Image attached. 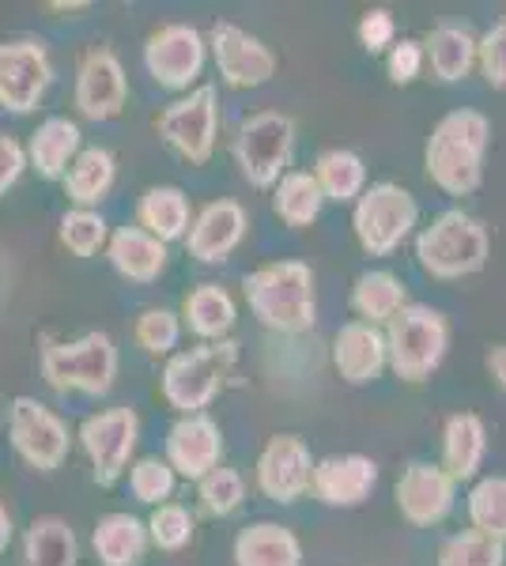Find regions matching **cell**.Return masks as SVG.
Listing matches in <instances>:
<instances>
[{"label": "cell", "instance_id": "cell-5", "mask_svg": "<svg viewBox=\"0 0 506 566\" xmlns=\"http://www.w3.org/2000/svg\"><path fill=\"white\" fill-rule=\"evenodd\" d=\"M235 363H238L235 340L197 344V348H189V352L171 355L159 378L163 400H167L178 416H200L211 400L224 392Z\"/></svg>", "mask_w": 506, "mask_h": 566}, {"label": "cell", "instance_id": "cell-42", "mask_svg": "<svg viewBox=\"0 0 506 566\" xmlns=\"http://www.w3.org/2000/svg\"><path fill=\"white\" fill-rule=\"evenodd\" d=\"M476 69L492 91H506V15L476 39Z\"/></svg>", "mask_w": 506, "mask_h": 566}, {"label": "cell", "instance_id": "cell-45", "mask_svg": "<svg viewBox=\"0 0 506 566\" xmlns=\"http://www.w3.org/2000/svg\"><path fill=\"white\" fill-rule=\"evenodd\" d=\"M27 170V151L23 144L16 140V136H4L0 133V197L8 193V189L16 186V181L23 178Z\"/></svg>", "mask_w": 506, "mask_h": 566}, {"label": "cell", "instance_id": "cell-6", "mask_svg": "<svg viewBox=\"0 0 506 566\" xmlns=\"http://www.w3.org/2000/svg\"><path fill=\"white\" fill-rule=\"evenodd\" d=\"M42 378L58 392L106 397L117 378V344L106 333H84L76 340H50L42 348Z\"/></svg>", "mask_w": 506, "mask_h": 566}, {"label": "cell", "instance_id": "cell-10", "mask_svg": "<svg viewBox=\"0 0 506 566\" xmlns=\"http://www.w3.org/2000/svg\"><path fill=\"white\" fill-rule=\"evenodd\" d=\"M80 446H84L87 461H91V476H95L99 488H114L117 480L128 472L136 453V442H141V416L136 408H106V412H95L80 423Z\"/></svg>", "mask_w": 506, "mask_h": 566}, {"label": "cell", "instance_id": "cell-12", "mask_svg": "<svg viewBox=\"0 0 506 566\" xmlns=\"http://www.w3.org/2000/svg\"><path fill=\"white\" fill-rule=\"evenodd\" d=\"M208 42L197 27L189 23H167L148 34L144 42V69L159 87L167 91H193L197 76L205 72Z\"/></svg>", "mask_w": 506, "mask_h": 566}, {"label": "cell", "instance_id": "cell-44", "mask_svg": "<svg viewBox=\"0 0 506 566\" xmlns=\"http://www.w3.org/2000/svg\"><path fill=\"white\" fill-rule=\"evenodd\" d=\"M423 72V42L416 39H401L390 45V53H385V76H390L393 87H409L416 84Z\"/></svg>", "mask_w": 506, "mask_h": 566}, {"label": "cell", "instance_id": "cell-26", "mask_svg": "<svg viewBox=\"0 0 506 566\" xmlns=\"http://www.w3.org/2000/svg\"><path fill=\"white\" fill-rule=\"evenodd\" d=\"M189 223H193V212H189L186 189L152 186V189H144L141 200H136V227L148 231L152 239H159L163 245L186 242Z\"/></svg>", "mask_w": 506, "mask_h": 566}, {"label": "cell", "instance_id": "cell-27", "mask_svg": "<svg viewBox=\"0 0 506 566\" xmlns=\"http://www.w3.org/2000/svg\"><path fill=\"white\" fill-rule=\"evenodd\" d=\"M91 547H95L103 566H141L152 544H148V528H144L141 517L125 514V510H114V514H103L95 522Z\"/></svg>", "mask_w": 506, "mask_h": 566}, {"label": "cell", "instance_id": "cell-32", "mask_svg": "<svg viewBox=\"0 0 506 566\" xmlns=\"http://www.w3.org/2000/svg\"><path fill=\"white\" fill-rule=\"evenodd\" d=\"M409 306V287L385 269H371L363 276H355L352 283V310H355V322L366 325H390L393 314Z\"/></svg>", "mask_w": 506, "mask_h": 566}, {"label": "cell", "instance_id": "cell-41", "mask_svg": "<svg viewBox=\"0 0 506 566\" xmlns=\"http://www.w3.org/2000/svg\"><path fill=\"white\" fill-rule=\"evenodd\" d=\"M178 336H182V317L167 306L141 310V317H136V325H133L136 348L148 355H171L178 348Z\"/></svg>", "mask_w": 506, "mask_h": 566}, {"label": "cell", "instance_id": "cell-40", "mask_svg": "<svg viewBox=\"0 0 506 566\" xmlns=\"http://www.w3.org/2000/svg\"><path fill=\"white\" fill-rule=\"evenodd\" d=\"M174 469L163 458H136L128 464V491H133L136 502H144V506H163V502H171L174 495Z\"/></svg>", "mask_w": 506, "mask_h": 566}, {"label": "cell", "instance_id": "cell-23", "mask_svg": "<svg viewBox=\"0 0 506 566\" xmlns=\"http://www.w3.org/2000/svg\"><path fill=\"white\" fill-rule=\"evenodd\" d=\"M106 261L122 280L133 283H155L167 272V245L152 239L141 227H117L106 239Z\"/></svg>", "mask_w": 506, "mask_h": 566}, {"label": "cell", "instance_id": "cell-43", "mask_svg": "<svg viewBox=\"0 0 506 566\" xmlns=\"http://www.w3.org/2000/svg\"><path fill=\"white\" fill-rule=\"evenodd\" d=\"M359 45H363L366 53H390V45L397 42V20H393L390 8H366L363 15H359Z\"/></svg>", "mask_w": 506, "mask_h": 566}, {"label": "cell", "instance_id": "cell-8", "mask_svg": "<svg viewBox=\"0 0 506 566\" xmlns=\"http://www.w3.org/2000/svg\"><path fill=\"white\" fill-rule=\"evenodd\" d=\"M420 223V205L397 181H374L363 189L352 208V231L363 253L371 258H390L397 245L409 239L412 227Z\"/></svg>", "mask_w": 506, "mask_h": 566}, {"label": "cell", "instance_id": "cell-37", "mask_svg": "<svg viewBox=\"0 0 506 566\" xmlns=\"http://www.w3.org/2000/svg\"><path fill=\"white\" fill-rule=\"evenodd\" d=\"M58 239L72 258H95L99 250H106L110 227L95 208H69L58 223Z\"/></svg>", "mask_w": 506, "mask_h": 566}, {"label": "cell", "instance_id": "cell-25", "mask_svg": "<svg viewBox=\"0 0 506 566\" xmlns=\"http://www.w3.org/2000/svg\"><path fill=\"white\" fill-rule=\"evenodd\" d=\"M423 65L438 84H462L476 69V34L465 23H438L423 39Z\"/></svg>", "mask_w": 506, "mask_h": 566}, {"label": "cell", "instance_id": "cell-4", "mask_svg": "<svg viewBox=\"0 0 506 566\" xmlns=\"http://www.w3.org/2000/svg\"><path fill=\"white\" fill-rule=\"evenodd\" d=\"M450 352V322L443 310L409 303L385 325V359L390 370L409 386H420L443 367Z\"/></svg>", "mask_w": 506, "mask_h": 566}, {"label": "cell", "instance_id": "cell-2", "mask_svg": "<svg viewBox=\"0 0 506 566\" xmlns=\"http://www.w3.org/2000/svg\"><path fill=\"white\" fill-rule=\"evenodd\" d=\"M250 314L272 333H307L318 322L314 272L302 261H269L242 280Z\"/></svg>", "mask_w": 506, "mask_h": 566}, {"label": "cell", "instance_id": "cell-17", "mask_svg": "<svg viewBox=\"0 0 506 566\" xmlns=\"http://www.w3.org/2000/svg\"><path fill=\"white\" fill-rule=\"evenodd\" d=\"M397 495V510L409 525L416 528H431L438 522H446L450 510H454V499H457V483L446 476L438 464L431 461H409L393 488Z\"/></svg>", "mask_w": 506, "mask_h": 566}, {"label": "cell", "instance_id": "cell-22", "mask_svg": "<svg viewBox=\"0 0 506 566\" xmlns=\"http://www.w3.org/2000/svg\"><path fill=\"white\" fill-rule=\"evenodd\" d=\"M80 148H84L80 125L72 122V117L53 114L31 133V140H27L23 151H27V167H31L34 175L45 181H61L64 170H69V163L80 155Z\"/></svg>", "mask_w": 506, "mask_h": 566}, {"label": "cell", "instance_id": "cell-38", "mask_svg": "<svg viewBox=\"0 0 506 566\" xmlns=\"http://www.w3.org/2000/svg\"><path fill=\"white\" fill-rule=\"evenodd\" d=\"M197 502H200V510H205L208 517H231L235 510L246 502V480H242V472L227 469V464L211 469L208 476L197 480Z\"/></svg>", "mask_w": 506, "mask_h": 566}, {"label": "cell", "instance_id": "cell-13", "mask_svg": "<svg viewBox=\"0 0 506 566\" xmlns=\"http://www.w3.org/2000/svg\"><path fill=\"white\" fill-rule=\"evenodd\" d=\"M53 84V65L42 42L16 39L0 42V109L4 114H31L39 109L45 91Z\"/></svg>", "mask_w": 506, "mask_h": 566}, {"label": "cell", "instance_id": "cell-9", "mask_svg": "<svg viewBox=\"0 0 506 566\" xmlns=\"http://www.w3.org/2000/svg\"><path fill=\"white\" fill-rule=\"evenodd\" d=\"M216 129H219V95L211 84L186 91V95L174 98L155 117V133L189 167H205L211 159V151H216Z\"/></svg>", "mask_w": 506, "mask_h": 566}, {"label": "cell", "instance_id": "cell-36", "mask_svg": "<svg viewBox=\"0 0 506 566\" xmlns=\"http://www.w3.org/2000/svg\"><path fill=\"white\" fill-rule=\"evenodd\" d=\"M435 566H506V544L476 528H462L443 541Z\"/></svg>", "mask_w": 506, "mask_h": 566}, {"label": "cell", "instance_id": "cell-48", "mask_svg": "<svg viewBox=\"0 0 506 566\" xmlns=\"http://www.w3.org/2000/svg\"><path fill=\"white\" fill-rule=\"evenodd\" d=\"M53 12H80V8H87V4H50Z\"/></svg>", "mask_w": 506, "mask_h": 566}, {"label": "cell", "instance_id": "cell-34", "mask_svg": "<svg viewBox=\"0 0 506 566\" xmlns=\"http://www.w3.org/2000/svg\"><path fill=\"white\" fill-rule=\"evenodd\" d=\"M314 181L326 200H337V205H355L359 193L366 189V167L355 151L348 148H326L314 159Z\"/></svg>", "mask_w": 506, "mask_h": 566}, {"label": "cell", "instance_id": "cell-18", "mask_svg": "<svg viewBox=\"0 0 506 566\" xmlns=\"http://www.w3.org/2000/svg\"><path fill=\"white\" fill-rule=\"evenodd\" d=\"M379 488V464L363 453H333L314 461L310 472V495L329 510H355Z\"/></svg>", "mask_w": 506, "mask_h": 566}, {"label": "cell", "instance_id": "cell-16", "mask_svg": "<svg viewBox=\"0 0 506 566\" xmlns=\"http://www.w3.org/2000/svg\"><path fill=\"white\" fill-rule=\"evenodd\" d=\"M76 109L87 122H114L128 103V76L114 50L95 45L76 65Z\"/></svg>", "mask_w": 506, "mask_h": 566}, {"label": "cell", "instance_id": "cell-28", "mask_svg": "<svg viewBox=\"0 0 506 566\" xmlns=\"http://www.w3.org/2000/svg\"><path fill=\"white\" fill-rule=\"evenodd\" d=\"M235 566H302V544L288 525L254 522L235 536Z\"/></svg>", "mask_w": 506, "mask_h": 566}, {"label": "cell", "instance_id": "cell-3", "mask_svg": "<svg viewBox=\"0 0 506 566\" xmlns=\"http://www.w3.org/2000/svg\"><path fill=\"white\" fill-rule=\"evenodd\" d=\"M487 258H492V234L465 208H450V212L435 216L416 239V261L431 280L476 276L484 272Z\"/></svg>", "mask_w": 506, "mask_h": 566}, {"label": "cell", "instance_id": "cell-7", "mask_svg": "<svg viewBox=\"0 0 506 566\" xmlns=\"http://www.w3.org/2000/svg\"><path fill=\"white\" fill-rule=\"evenodd\" d=\"M296 155V122L280 109H257L238 125L235 163L254 189H272L291 170Z\"/></svg>", "mask_w": 506, "mask_h": 566}, {"label": "cell", "instance_id": "cell-33", "mask_svg": "<svg viewBox=\"0 0 506 566\" xmlns=\"http://www.w3.org/2000/svg\"><path fill=\"white\" fill-rule=\"evenodd\" d=\"M321 208H326V197H321L310 170H288V175L272 186V212L280 216V223L291 227V231H302V227L318 223Z\"/></svg>", "mask_w": 506, "mask_h": 566}, {"label": "cell", "instance_id": "cell-1", "mask_svg": "<svg viewBox=\"0 0 506 566\" xmlns=\"http://www.w3.org/2000/svg\"><path fill=\"white\" fill-rule=\"evenodd\" d=\"M492 144V122L481 109H450L427 136L423 167L446 197H473L484 186V159Z\"/></svg>", "mask_w": 506, "mask_h": 566}, {"label": "cell", "instance_id": "cell-29", "mask_svg": "<svg viewBox=\"0 0 506 566\" xmlns=\"http://www.w3.org/2000/svg\"><path fill=\"white\" fill-rule=\"evenodd\" d=\"M117 178V159L106 148H80L76 159L69 163L61 186L64 197L72 200V208H95L99 200H106V193L114 189Z\"/></svg>", "mask_w": 506, "mask_h": 566}, {"label": "cell", "instance_id": "cell-24", "mask_svg": "<svg viewBox=\"0 0 506 566\" xmlns=\"http://www.w3.org/2000/svg\"><path fill=\"white\" fill-rule=\"evenodd\" d=\"M484 458H487L484 419L476 412H454L443 427V464H438V469L454 483H468V480H476Z\"/></svg>", "mask_w": 506, "mask_h": 566}, {"label": "cell", "instance_id": "cell-39", "mask_svg": "<svg viewBox=\"0 0 506 566\" xmlns=\"http://www.w3.org/2000/svg\"><path fill=\"white\" fill-rule=\"evenodd\" d=\"M144 528H148L152 547H159V552H182L193 541V533H197V517L182 502H163V506L152 510Z\"/></svg>", "mask_w": 506, "mask_h": 566}, {"label": "cell", "instance_id": "cell-20", "mask_svg": "<svg viewBox=\"0 0 506 566\" xmlns=\"http://www.w3.org/2000/svg\"><path fill=\"white\" fill-rule=\"evenodd\" d=\"M250 216L238 200H208L189 223L186 234V250L189 258H197L200 264H219L242 245Z\"/></svg>", "mask_w": 506, "mask_h": 566}, {"label": "cell", "instance_id": "cell-30", "mask_svg": "<svg viewBox=\"0 0 506 566\" xmlns=\"http://www.w3.org/2000/svg\"><path fill=\"white\" fill-rule=\"evenodd\" d=\"M76 559H80L76 528L64 522V517L45 514L27 525L20 566H76Z\"/></svg>", "mask_w": 506, "mask_h": 566}, {"label": "cell", "instance_id": "cell-35", "mask_svg": "<svg viewBox=\"0 0 506 566\" xmlns=\"http://www.w3.org/2000/svg\"><path fill=\"white\" fill-rule=\"evenodd\" d=\"M468 522L476 533L506 544V476H484L468 491Z\"/></svg>", "mask_w": 506, "mask_h": 566}, {"label": "cell", "instance_id": "cell-11", "mask_svg": "<svg viewBox=\"0 0 506 566\" xmlns=\"http://www.w3.org/2000/svg\"><path fill=\"white\" fill-rule=\"evenodd\" d=\"M8 434L20 461L34 472H58L72 450L69 423L34 397H16L8 405Z\"/></svg>", "mask_w": 506, "mask_h": 566}, {"label": "cell", "instance_id": "cell-47", "mask_svg": "<svg viewBox=\"0 0 506 566\" xmlns=\"http://www.w3.org/2000/svg\"><path fill=\"white\" fill-rule=\"evenodd\" d=\"M12 533H16L12 514H8V506L0 502V555H4V552H8V544H12Z\"/></svg>", "mask_w": 506, "mask_h": 566}, {"label": "cell", "instance_id": "cell-19", "mask_svg": "<svg viewBox=\"0 0 506 566\" xmlns=\"http://www.w3.org/2000/svg\"><path fill=\"white\" fill-rule=\"evenodd\" d=\"M174 476L193 480L208 476L211 469L224 464V431L211 416H178L167 431V458Z\"/></svg>", "mask_w": 506, "mask_h": 566}, {"label": "cell", "instance_id": "cell-46", "mask_svg": "<svg viewBox=\"0 0 506 566\" xmlns=\"http://www.w3.org/2000/svg\"><path fill=\"white\" fill-rule=\"evenodd\" d=\"M484 367L492 374V381L506 392V344H492L484 355Z\"/></svg>", "mask_w": 506, "mask_h": 566}, {"label": "cell", "instance_id": "cell-21", "mask_svg": "<svg viewBox=\"0 0 506 566\" xmlns=\"http://www.w3.org/2000/svg\"><path fill=\"white\" fill-rule=\"evenodd\" d=\"M333 367L348 386H371L390 367L385 359V333L366 322H348L333 336Z\"/></svg>", "mask_w": 506, "mask_h": 566}, {"label": "cell", "instance_id": "cell-14", "mask_svg": "<svg viewBox=\"0 0 506 566\" xmlns=\"http://www.w3.org/2000/svg\"><path fill=\"white\" fill-rule=\"evenodd\" d=\"M208 50L211 61H216V72L227 87L235 91H254L265 87L276 76V53L265 45L257 34L242 31L238 23L219 20L208 31Z\"/></svg>", "mask_w": 506, "mask_h": 566}, {"label": "cell", "instance_id": "cell-31", "mask_svg": "<svg viewBox=\"0 0 506 566\" xmlns=\"http://www.w3.org/2000/svg\"><path fill=\"white\" fill-rule=\"evenodd\" d=\"M182 322L189 325L193 336H200L205 344H216V340H227V333L235 328V298L227 295L219 283H197V287L186 295L182 303Z\"/></svg>", "mask_w": 506, "mask_h": 566}, {"label": "cell", "instance_id": "cell-15", "mask_svg": "<svg viewBox=\"0 0 506 566\" xmlns=\"http://www.w3.org/2000/svg\"><path fill=\"white\" fill-rule=\"evenodd\" d=\"M310 472H314L310 446L299 434L283 431L272 434L257 458V488L276 506H291L310 491Z\"/></svg>", "mask_w": 506, "mask_h": 566}]
</instances>
